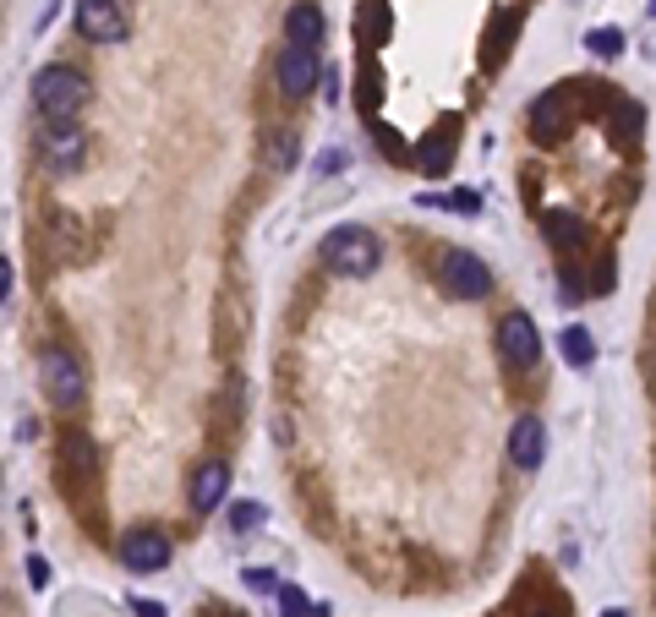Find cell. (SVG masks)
<instances>
[{
    "label": "cell",
    "instance_id": "obj_10",
    "mask_svg": "<svg viewBox=\"0 0 656 617\" xmlns=\"http://www.w3.org/2000/svg\"><path fill=\"white\" fill-rule=\"evenodd\" d=\"M61 475L77 481V486H94V481H99V448H94L83 432H72V437L61 443Z\"/></svg>",
    "mask_w": 656,
    "mask_h": 617
},
{
    "label": "cell",
    "instance_id": "obj_6",
    "mask_svg": "<svg viewBox=\"0 0 656 617\" xmlns=\"http://www.w3.org/2000/svg\"><path fill=\"white\" fill-rule=\"evenodd\" d=\"M77 34L94 39V45H121L126 39L121 0H77Z\"/></svg>",
    "mask_w": 656,
    "mask_h": 617
},
{
    "label": "cell",
    "instance_id": "obj_27",
    "mask_svg": "<svg viewBox=\"0 0 656 617\" xmlns=\"http://www.w3.org/2000/svg\"><path fill=\"white\" fill-rule=\"evenodd\" d=\"M340 170H345V154H340V148L317 159V176H340Z\"/></svg>",
    "mask_w": 656,
    "mask_h": 617
},
{
    "label": "cell",
    "instance_id": "obj_9",
    "mask_svg": "<svg viewBox=\"0 0 656 617\" xmlns=\"http://www.w3.org/2000/svg\"><path fill=\"white\" fill-rule=\"evenodd\" d=\"M121 562H126L132 573H159V568L170 562V535H165V530H132V535L121 541Z\"/></svg>",
    "mask_w": 656,
    "mask_h": 617
},
{
    "label": "cell",
    "instance_id": "obj_7",
    "mask_svg": "<svg viewBox=\"0 0 656 617\" xmlns=\"http://www.w3.org/2000/svg\"><path fill=\"white\" fill-rule=\"evenodd\" d=\"M569 126H574V88H552L547 99L531 105V132H536V143H563Z\"/></svg>",
    "mask_w": 656,
    "mask_h": 617
},
{
    "label": "cell",
    "instance_id": "obj_28",
    "mask_svg": "<svg viewBox=\"0 0 656 617\" xmlns=\"http://www.w3.org/2000/svg\"><path fill=\"white\" fill-rule=\"evenodd\" d=\"M28 579H34V590H45V584H50V568H45V557H28Z\"/></svg>",
    "mask_w": 656,
    "mask_h": 617
},
{
    "label": "cell",
    "instance_id": "obj_3",
    "mask_svg": "<svg viewBox=\"0 0 656 617\" xmlns=\"http://www.w3.org/2000/svg\"><path fill=\"white\" fill-rule=\"evenodd\" d=\"M39 388H45V399L61 404V410L83 404V388H88L83 361H77L72 350H45V355H39Z\"/></svg>",
    "mask_w": 656,
    "mask_h": 617
},
{
    "label": "cell",
    "instance_id": "obj_5",
    "mask_svg": "<svg viewBox=\"0 0 656 617\" xmlns=\"http://www.w3.org/2000/svg\"><path fill=\"white\" fill-rule=\"evenodd\" d=\"M498 355H503L509 372H531V366H536L542 334H536V323H531L525 312H509V317L498 323Z\"/></svg>",
    "mask_w": 656,
    "mask_h": 617
},
{
    "label": "cell",
    "instance_id": "obj_23",
    "mask_svg": "<svg viewBox=\"0 0 656 617\" xmlns=\"http://www.w3.org/2000/svg\"><path fill=\"white\" fill-rule=\"evenodd\" d=\"M378 105H384V77H378V66H367V72H362V116L373 121Z\"/></svg>",
    "mask_w": 656,
    "mask_h": 617
},
{
    "label": "cell",
    "instance_id": "obj_18",
    "mask_svg": "<svg viewBox=\"0 0 656 617\" xmlns=\"http://www.w3.org/2000/svg\"><path fill=\"white\" fill-rule=\"evenodd\" d=\"M520 23H525V7H509V17H493V28H487V72L498 66V61H509V45H514V34H520Z\"/></svg>",
    "mask_w": 656,
    "mask_h": 617
},
{
    "label": "cell",
    "instance_id": "obj_26",
    "mask_svg": "<svg viewBox=\"0 0 656 617\" xmlns=\"http://www.w3.org/2000/svg\"><path fill=\"white\" fill-rule=\"evenodd\" d=\"M279 612H284V617H306V612H317V606H306V595H301L295 584H279Z\"/></svg>",
    "mask_w": 656,
    "mask_h": 617
},
{
    "label": "cell",
    "instance_id": "obj_16",
    "mask_svg": "<svg viewBox=\"0 0 656 617\" xmlns=\"http://www.w3.org/2000/svg\"><path fill=\"white\" fill-rule=\"evenodd\" d=\"M640 126H645V110H640L634 99L612 94V105H607V132H612V143H618V148H634V143H640Z\"/></svg>",
    "mask_w": 656,
    "mask_h": 617
},
{
    "label": "cell",
    "instance_id": "obj_29",
    "mask_svg": "<svg viewBox=\"0 0 656 617\" xmlns=\"http://www.w3.org/2000/svg\"><path fill=\"white\" fill-rule=\"evenodd\" d=\"M378 137H384V154H389V159H405V148H400V132H389V126H384Z\"/></svg>",
    "mask_w": 656,
    "mask_h": 617
},
{
    "label": "cell",
    "instance_id": "obj_17",
    "mask_svg": "<svg viewBox=\"0 0 656 617\" xmlns=\"http://www.w3.org/2000/svg\"><path fill=\"white\" fill-rule=\"evenodd\" d=\"M356 34H362V45H367V50L389 45V34H394V12H389V0H362V12H356Z\"/></svg>",
    "mask_w": 656,
    "mask_h": 617
},
{
    "label": "cell",
    "instance_id": "obj_11",
    "mask_svg": "<svg viewBox=\"0 0 656 617\" xmlns=\"http://www.w3.org/2000/svg\"><path fill=\"white\" fill-rule=\"evenodd\" d=\"M449 159H454V121L433 126V132L416 143V170H422V176H449Z\"/></svg>",
    "mask_w": 656,
    "mask_h": 617
},
{
    "label": "cell",
    "instance_id": "obj_30",
    "mask_svg": "<svg viewBox=\"0 0 656 617\" xmlns=\"http://www.w3.org/2000/svg\"><path fill=\"white\" fill-rule=\"evenodd\" d=\"M246 584H252V590H274V579H268V568H252V573H246Z\"/></svg>",
    "mask_w": 656,
    "mask_h": 617
},
{
    "label": "cell",
    "instance_id": "obj_22",
    "mask_svg": "<svg viewBox=\"0 0 656 617\" xmlns=\"http://www.w3.org/2000/svg\"><path fill=\"white\" fill-rule=\"evenodd\" d=\"M263 519H268V508H263V503H235V508H230V530H241V535H252Z\"/></svg>",
    "mask_w": 656,
    "mask_h": 617
},
{
    "label": "cell",
    "instance_id": "obj_13",
    "mask_svg": "<svg viewBox=\"0 0 656 617\" xmlns=\"http://www.w3.org/2000/svg\"><path fill=\"white\" fill-rule=\"evenodd\" d=\"M39 148H45V159H50L56 170H77V165H83V132H77V126H45Z\"/></svg>",
    "mask_w": 656,
    "mask_h": 617
},
{
    "label": "cell",
    "instance_id": "obj_2",
    "mask_svg": "<svg viewBox=\"0 0 656 617\" xmlns=\"http://www.w3.org/2000/svg\"><path fill=\"white\" fill-rule=\"evenodd\" d=\"M317 257H323L328 274H340V279H367V274L378 268L384 246H378L373 230H362V225H340V230H328V235H323Z\"/></svg>",
    "mask_w": 656,
    "mask_h": 617
},
{
    "label": "cell",
    "instance_id": "obj_1",
    "mask_svg": "<svg viewBox=\"0 0 656 617\" xmlns=\"http://www.w3.org/2000/svg\"><path fill=\"white\" fill-rule=\"evenodd\" d=\"M34 110L45 126H72L88 110V77L72 66H45L34 77Z\"/></svg>",
    "mask_w": 656,
    "mask_h": 617
},
{
    "label": "cell",
    "instance_id": "obj_8",
    "mask_svg": "<svg viewBox=\"0 0 656 617\" xmlns=\"http://www.w3.org/2000/svg\"><path fill=\"white\" fill-rule=\"evenodd\" d=\"M274 77H279V94H284V99H306V94L317 88V50H306V45H284Z\"/></svg>",
    "mask_w": 656,
    "mask_h": 617
},
{
    "label": "cell",
    "instance_id": "obj_33",
    "mask_svg": "<svg viewBox=\"0 0 656 617\" xmlns=\"http://www.w3.org/2000/svg\"><path fill=\"white\" fill-rule=\"evenodd\" d=\"M651 17H656V0H651Z\"/></svg>",
    "mask_w": 656,
    "mask_h": 617
},
{
    "label": "cell",
    "instance_id": "obj_4",
    "mask_svg": "<svg viewBox=\"0 0 656 617\" xmlns=\"http://www.w3.org/2000/svg\"><path fill=\"white\" fill-rule=\"evenodd\" d=\"M438 285L454 295V301H482L487 290H493V274H487V263L476 257V252H444L438 257Z\"/></svg>",
    "mask_w": 656,
    "mask_h": 617
},
{
    "label": "cell",
    "instance_id": "obj_32",
    "mask_svg": "<svg viewBox=\"0 0 656 617\" xmlns=\"http://www.w3.org/2000/svg\"><path fill=\"white\" fill-rule=\"evenodd\" d=\"M602 617H623V612H602Z\"/></svg>",
    "mask_w": 656,
    "mask_h": 617
},
{
    "label": "cell",
    "instance_id": "obj_15",
    "mask_svg": "<svg viewBox=\"0 0 656 617\" xmlns=\"http://www.w3.org/2000/svg\"><path fill=\"white\" fill-rule=\"evenodd\" d=\"M284 45H306V50L323 45V12L312 7V0H295V7L284 12Z\"/></svg>",
    "mask_w": 656,
    "mask_h": 617
},
{
    "label": "cell",
    "instance_id": "obj_21",
    "mask_svg": "<svg viewBox=\"0 0 656 617\" xmlns=\"http://www.w3.org/2000/svg\"><path fill=\"white\" fill-rule=\"evenodd\" d=\"M295 159H301V143H295V132H274V137H268V165H274V170H290Z\"/></svg>",
    "mask_w": 656,
    "mask_h": 617
},
{
    "label": "cell",
    "instance_id": "obj_14",
    "mask_svg": "<svg viewBox=\"0 0 656 617\" xmlns=\"http://www.w3.org/2000/svg\"><path fill=\"white\" fill-rule=\"evenodd\" d=\"M224 486H230V464H224V459H208V464H197V475H192V508H197V513L219 508Z\"/></svg>",
    "mask_w": 656,
    "mask_h": 617
},
{
    "label": "cell",
    "instance_id": "obj_24",
    "mask_svg": "<svg viewBox=\"0 0 656 617\" xmlns=\"http://www.w3.org/2000/svg\"><path fill=\"white\" fill-rule=\"evenodd\" d=\"M585 50H596V56H618V50H623V34H618V28H591V34H585Z\"/></svg>",
    "mask_w": 656,
    "mask_h": 617
},
{
    "label": "cell",
    "instance_id": "obj_12",
    "mask_svg": "<svg viewBox=\"0 0 656 617\" xmlns=\"http://www.w3.org/2000/svg\"><path fill=\"white\" fill-rule=\"evenodd\" d=\"M542 448H547L542 421H536V415H520L514 432H509V459H514L520 470H536V464H542Z\"/></svg>",
    "mask_w": 656,
    "mask_h": 617
},
{
    "label": "cell",
    "instance_id": "obj_19",
    "mask_svg": "<svg viewBox=\"0 0 656 617\" xmlns=\"http://www.w3.org/2000/svg\"><path fill=\"white\" fill-rule=\"evenodd\" d=\"M547 241H552V252H558V257H574V252L591 241V230H585L574 214H563V208H558V214H547Z\"/></svg>",
    "mask_w": 656,
    "mask_h": 617
},
{
    "label": "cell",
    "instance_id": "obj_20",
    "mask_svg": "<svg viewBox=\"0 0 656 617\" xmlns=\"http://www.w3.org/2000/svg\"><path fill=\"white\" fill-rule=\"evenodd\" d=\"M558 350H563L569 366H591V355H596V344H591V334H585L580 323H569V328L558 334Z\"/></svg>",
    "mask_w": 656,
    "mask_h": 617
},
{
    "label": "cell",
    "instance_id": "obj_31",
    "mask_svg": "<svg viewBox=\"0 0 656 617\" xmlns=\"http://www.w3.org/2000/svg\"><path fill=\"white\" fill-rule=\"evenodd\" d=\"M132 606H137V617H165V606H159V601H132Z\"/></svg>",
    "mask_w": 656,
    "mask_h": 617
},
{
    "label": "cell",
    "instance_id": "obj_25",
    "mask_svg": "<svg viewBox=\"0 0 656 617\" xmlns=\"http://www.w3.org/2000/svg\"><path fill=\"white\" fill-rule=\"evenodd\" d=\"M422 208H465V214H476L482 197L476 192H449V197H422Z\"/></svg>",
    "mask_w": 656,
    "mask_h": 617
}]
</instances>
